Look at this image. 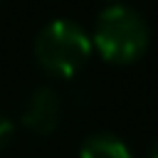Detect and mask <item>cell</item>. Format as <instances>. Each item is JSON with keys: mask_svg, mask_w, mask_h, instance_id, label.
I'll return each mask as SVG.
<instances>
[{"mask_svg": "<svg viewBox=\"0 0 158 158\" xmlns=\"http://www.w3.org/2000/svg\"><path fill=\"white\" fill-rule=\"evenodd\" d=\"M89 40L91 49H96L106 62L131 64L146 54L151 32L138 10L116 2L99 12Z\"/></svg>", "mask_w": 158, "mask_h": 158, "instance_id": "obj_1", "label": "cell"}, {"mask_svg": "<svg viewBox=\"0 0 158 158\" xmlns=\"http://www.w3.org/2000/svg\"><path fill=\"white\" fill-rule=\"evenodd\" d=\"M32 54L40 69H44L52 77L69 79L89 62L91 40L77 22L67 17H57L37 32Z\"/></svg>", "mask_w": 158, "mask_h": 158, "instance_id": "obj_2", "label": "cell"}, {"mask_svg": "<svg viewBox=\"0 0 158 158\" xmlns=\"http://www.w3.org/2000/svg\"><path fill=\"white\" fill-rule=\"evenodd\" d=\"M20 121L35 136L54 133L59 128V121H62V96L52 86H37L30 94Z\"/></svg>", "mask_w": 158, "mask_h": 158, "instance_id": "obj_3", "label": "cell"}, {"mask_svg": "<svg viewBox=\"0 0 158 158\" xmlns=\"http://www.w3.org/2000/svg\"><path fill=\"white\" fill-rule=\"evenodd\" d=\"M79 158H133V153L114 133H91L81 141Z\"/></svg>", "mask_w": 158, "mask_h": 158, "instance_id": "obj_4", "label": "cell"}, {"mask_svg": "<svg viewBox=\"0 0 158 158\" xmlns=\"http://www.w3.org/2000/svg\"><path fill=\"white\" fill-rule=\"evenodd\" d=\"M12 133H15V123L5 114H0V151L12 141Z\"/></svg>", "mask_w": 158, "mask_h": 158, "instance_id": "obj_5", "label": "cell"}, {"mask_svg": "<svg viewBox=\"0 0 158 158\" xmlns=\"http://www.w3.org/2000/svg\"><path fill=\"white\" fill-rule=\"evenodd\" d=\"M146 158H158V138L148 146V153H146Z\"/></svg>", "mask_w": 158, "mask_h": 158, "instance_id": "obj_6", "label": "cell"}]
</instances>
